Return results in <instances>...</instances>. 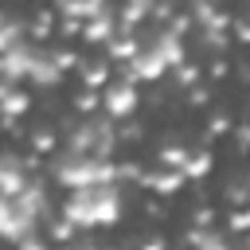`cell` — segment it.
<instances>
[{"mask_svg": "<svg viewBox=\"0 0 250 250\" xmlns=\"http://www.w3.org/2000/svg\"><path fill=\"white\" fill-rule=\"evenodd\" d=\"M113 145V133L105 121H82L74 133H70V148L74 152H94V156H105Z\"/></svg>", "mask_w": 250, "mask_h": 250, "instance_id": "cell-3", "label": "cell"}, {"mask_svg": "<svg viewBox=\"0 0 250 250\" xmlns=\"http://www.w3.org/2000/svg\"><path fill=\"white\" fill-rule=\"evenodd\" d=\"M23 188V164L16 156H0V195H16Z\"/></svg>", "mask_w": 250, "mask_h": 250, "instance_id": "cell-6", "label": "cell"}, {"mask_svg": "<svg viewBox=\"0 0 250 250\" xmlns=\"http://www.w3.org/2000/svg\"><path fill=\"white\" fill-rule=\"evenodd\" d=\"M12 43H20V31H16V23H12L8 16H0V51L12 47Z\"/></svg>", "mask_w": 250, "mask_h": 250, "instance_id": "cell-8", "label": "cell"}, {"mask_svg": "<svg viewBox=\"0 0 250 250\" xmlns=\"http://www.w3.org/2000/svg\"><path fill=\"white\" fill-rule=\"evenodd\" d=\"M31 215H23V207L12 195H0V238H16V242H31Z\"/></svg>", "mask_w": 250, "mask_h": 250, "instance_id": "cell-4", "label": "cell"}, {"mask_svg": "<svg viewBox=\"0 0 250 250\" xmlns=\"http://www.w3.org/2000/svg\"><path fill=\"white\" fill-rule=\"evenodd\" d=\"M117 215H121V199L109 188V180L78 184L74 195L66 199V219L74 227H109V223H117Z\"/></svg>", "mask_w": 250, "mask_h": 250, "instance_id": "cell-1", "label": "cell"}, {"mask_svg": "<svg viewBox=\"0 0 250 250\" xmlns=\"http://www.w3.org/2000/svg\"><path fill=\"white\" fill-rule=\"evenodd\" d=\"M31 62H35V51L23 47V43H12L0 51V74L4 78H27L31 74Z\"/></svg>", "mask_w": 250, "mask_h": 250, "instance_id": "cell-5", "label": "cell"}, {"mask_svg": "<svg viewBox=\"0 0 250 250\" xmlns=\"http://www.w3.org/2000/svg\"><path fill=\"white\" fill-rule=\"evenodd\" d=\"M105 105H109V113H113V117L129 113V109L137 105V94H133V86H113V90H109V98H105Z\"/></svg>", "mask_w": 250, "mask_h": 250, "instance_id": "cell-7", "label": "cell"}, {"mask_svg": "<svg viewBox=\"0 0 250 250\" xmlns=\"http://www.w3.org/2000/svg\"><path fill=\"white\" fill-rule=\"evenodd\" d=\"M55 172H59V180L70 184V188H78V184H98V180H109V176H113V168L105 164V156L74 152V148L55 164Z\"/></svg>", "mask_w": 250, "mask_h": 250, "instance_id": "cell-2", "label": "cell"}]
</instances>
